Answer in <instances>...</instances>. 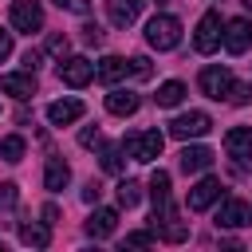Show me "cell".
Wrapping results in <instances>:
<instances>
[{"label": "cell", "instance_id": "obj_8", "mask_svg": "<svg viewBox=\"0 0 252 252\" xmlns=\"http://www.w3.org/2000/svg\"><path fill=\"white\" fill-rule=\"evenodd\" d=\"M252 47V24L248 20H224V51L228 55H244Z\"/></svg>", "mask_w": 252, "mask_h": 252}, {"label": "cell", "instance_id": "obj_11", "mask_svg": "<svg viewBox=\"0 0 252 252\" xmlns=\"http://www.w3.org/2000/svg\"><path fill=\"white\" fill-rule=\"evenodd\" d=\"M87 114V106L79 102V98H55L51 106H47V122L51 126H71V122H79Z\"/></svg>", "mask_w": 252, "mask_h": 252}, {"label": "cell", "instance_id": "obj_38", "mask_svg": "<svg viewBox=\"0 0 252 252\" xmlns=\"http://www.w3.org/2000/svg\"><path fill=\"white\" fill-rule=\"evenodd\" d=\"M244 8H248V12H252V0H244Z\"/></svg>", "mask_w": 252, "mask_h": 252}, {"label": "cell", "instance_id": "obj_6", "mask_svg": "<svg viewBox=\"0 0 252 252\" xmlns=\"http://www.w3.org/2000/svg\"><path fill=\"white\" fill-rule=\"evenodd\" d=\"M12 28L16 32H43V8L39 0H16L12 4Z\"/></svg>", "mask_w": 252, "mask_h": 252}, {"label": "cell", "instance_id": "obj_22", "mask_svg": "<svg viewBox=\"0 0 252 252\" xmlns=\"http://www.w3.org/2000/svg\"><path fill=\"white\" fill-rule=\"evenodd\" d=\"M150 197H154V205H165V201H169V173H165V169H154V177H150Z\"/></svg>", "mask_w": 252, "mask_h": 252}, {"label": "cell", "instance_id": "obj_1", "mask_svg": "<svg viewBox=\"0 0 252 252\" xmlns=\"http://www.w3.org/2000/svg\"><path fill=\"white\" fill-rule=\"evenodd\" d=\"M146 43L158 47V51H173V47L181 43V20L169 16V12L154 16V20L146 24Z\"/></svg>", "mask_w": 252, "mask_h": 252}, {"label": "cell", "instance_id": "obj_20", "mask_svg": "<svg viewBox=\"0 0 252 252\" xmlns=\"http://www.w3.org/2000/svg\"><path fill=\"white\" fill-rule=\"evenodd\" d=\"M20 240L28 244V248H47V240H51V232H47V220L43 224H20Z\"/></svg>", "mask_w": 252, "mask_h": 252}, {"label": "cell", "instance_id": "obj_3", "mask_svg": "<svg viewBox=\"0 0 252 252\" xmlns=\"http://www.w3.org/2000/svg\"><path fill=\"white\" fill-rule=\"evenodd\" d=\"M161 146H165L161 130H138V134H130V138L122 142V150H126L134 161H158V158H161Z\"/></svg>", "mask_w": 252, "mask_h": 252}, {"label": "cell", "instance_id": "obj_26", "mask_svg": "<svg viewBox=\"0 0 252 252\" xmlns=\"http://www.w3.org/2000/svg\"><path fill=\"white\" fill-rule=\"evenodd\" d=\"M47 51H51L55 59H63V55L71 51V39H67V35H51V39H47Z\"/></svg>", "mask_w": 252, "mask_h": 252}, {"label": "cell", "instance_id": "obj_32", "mask_svg": "<svg viewBox=\"0 0 252 252\" xmlns=\"http://www.w3.org/2000/svg\"><path fill=\"white\" fill-rule=\"evenodd\" d=\"M248 94H252V91H248L244 83H232V94H228V102H236V106H240V102H248Z\"/></svg>", "mask_w": 252, "mask_h": 252}, {"label": "cell", "instance_id": "obj_16", "mask_svg": "<svg viewBox=\"0 0 252 252\" xmlns=\"http://www.w3.org/2000/svg\"><path fill=\"white\" fill-rule=\"evenodd\" d=\"M213 165V150L209 146H185L181 150V169L185 173H205Z\"/></svg>", "mask_w": 252, "mask_h": 252}, {"label": "cell", "instance_id": "obj_29", "mask_svg": "<svg viewBox=\"0 0 252 252\" xmlns=\"http://www.w3.org/2000/svg\"><path fill=\"white\" fill-rule=\"evenodd\" d=\"M59 8H67V12H75V16H87L91 12V0H55Z\"/></svg>", "mask_w": 252, "mask_h": 252}, {"label": "cell", "instance_id": "obj_34", "mask_svg": "<svg viewBox=\"0 0 252 252\" xmlns=\"http://www.w3.org/2000/svg\"><path fill=\"white\" fill-rule=\"evenodd\" d=\"M12 55V32H0V63Z\"/></svg>", "mask_w": 252, "mask_h": 252}, {"label": "cell", "instance_id": "obj_13", "mask_svg": "<svg viewBox=\"0 0 252 252\" xmlns=\"http://www.w3.org/2000/svg\"><path fill=\"white\" fill-rule=\"evenodd\" d=\"M114 228H118V213L114 209H94L87 217V236H94V240H106Z\"/></svg>", "mask_w": 252, "mask_h": 252}, {"label": "cell", "instance_id": "obj_19", "mask_svg": "<svg viewBox=\"0 0 252 252\" xmlns=\"http://www.w3.org/2000/svg\"><path fill=\"white\" fill-rule=\"evenodd\" d=\"M106 16H110L114 28H130L134 16H138V4L134 0H106Z\"/></svg>", "mask_w": 252, "mask_h": 252}, {"label": "cell", "instance_id": "obj_37", "mask_svg": "<svg viewBox=\"0 0 252 252\" xmlns=\"http://www.w3.org/2000/svg\"><path fill=\"white\" fill-rule=\"evenodd\" d=\"M35 63H39V55H35V51H28V55H24V67H28V71H35Z\"/></svg>", "mask_w": 252, "mask_h": 252}, {"label": "cell", "instance_id": "obj_5", "mask_svg": "<svg viewBox=\"0 0 252 252\" xmlns=\"http://www.w3.org/2000/svg\"><path fill=\"white\" fill-rule=\"evenodd\" d=\"M209 130H213V118H209L205 110H189V114H177V118L169 122V134L181 138V142H189V138H205Z\"/></svg>", "mask_w": 252, "mask_h": 252}, {"label": "cell", "instance_id": "obj_36", "mask_svg": "<svg viewBox=\"0 0 252 252\" xmlns=\"http://www.w3.org/2000/svg\"><path fill=\"white\" fill-rule=\"evenodd\" d=\"M43 220L55 224V220H59V209H55V205H43Z\"/></svg>", "mask_w": 252, "mask_h": 252}, {"label": "cell", "instance_id": "obj_18", "mask_svg": "<svg viewBox=\"0 0 252 252\" xmlns=\"http://www.w3.org/2000/svg\"><path fill=\"white\" fill-rule=\"evenodd\" d=\"M106 110L118 114V118H130V114L138 110V94H134V91H110V94H106Z\"/></svg>", "mask_w": 252, "mask_h": 252}, {"label": "cell", "instance_id": "obj_31", "mask_svg": "<svg viewBox=\"0 0 252 252\" xmlns=\"http://www.w3.org/2000/svg\"><path fill=\"white\" fill-rule=\"evenodd\" d=\"M83 39L98 47V43H102V28H98V24H87V28H83Z\"/></svg>", "mask_w": 252, "mask_h": 252}, {"label": "cell", "instance_id": "obj_24", "mask_svg": "<svg viewBox=\"0 0 252 252\" xmlns=\"http://www.w3.org/2000/svg\"><path fill=\"white\" fill-rule=\"evenodd\" d=\"M0 158H4V161H20V158H24V138H20V134L0 138Z\"/></svg>", "mask_w": 252, "mask_h": 252}, {"label": "cell", "instance_id": "obj_35", "mask_svg": "<svg viewBox=\"0 0 252 252\" xmlns=\"http://www.w3.org/2000/svg\"><path fill=\"white\" fill-rule=\"evenodd\" d=\"M98 193H102V189H98V181H91V185L83 189V201H87V205H94V201H98Z\"/></svg>", "mask_w": 252, "mask_h": 252}, {"label": "cell", "instance_id": "obj_23", "mask_svg": "<svg viewBox=\"0 0 252 252\" xmlns=\"http://www.w3.org/2000/svg\"><path fill=\"white\" fill-rule=\"evenodd\" d=\"M138 201H142V185H138V181H130V177H126V181H118V205H122V209H134Z\"/></svg>", "mask_w": 252, "mask_h": 252}, {"label": "cell", "instance_id": "obj_30", "mask_svg": "<svg viewBox=\"0 0 252 252\" xmlns=\"http://www.w3.org/2000/svg\"><path fill=\"white\" fill-rule=\"evenodd\" d=\"M130 71H134L138 79H150V59H146V55H134V59H130Z\"/></svg>", "mask_w": 252, "mask_h": 252}, {"label": "cell", "instance_id": "obj_12", "mask_svg": "<svg viewBox=\"0 0 252 252\" xmlns=\"http://www.w3.org/2000/svg\"><path fill=\"white\" fill-rule=\"evenodd\" d=\"M0 91H4V94H12V98H32V94H35V75H32V71L0 75Z\"/></svg>", "mask_w": 252, "mask_h": 252}, {"label": "cell", "instance_id": "obj_33", "mask_svg": "<svg viewBox=\"0 0 252 252\" xmlns=\"http://www.w3.org/2000/svg\"><path fill=\"white\" fill-rule=\"evenodd\" d=\"M79 142H83V146H98V142H102V134H98V126H87V130L79 134Z\"/></svg>", "mask_w": 252, "mask_h": 252}, {"label": "cell", "instance_id": "obj_27", "mask_svg": "<svg viewBox=\"0 0 252 252\" xmlns=\"http://www.w3.org/2000/svg\"><path fill=\"white\" fill-rule=\"evenodd\" d=\"M16 201H20V189H16L12 181H4V185H0V209H12Z\"/></svg>", "mask_w": 252, "mask_h": 252}, {"label": "cell", "instance_id": "obj_39", "mask_svg": "<svg viewBox=\"0 0 252 252\" xmlns=\"http://www.w3.org/2000/svg\"><path fill=\"white\" fill-rule=\"evenodd\" d=\"M134 4H138V8H142V4H146V0H134Z\"/></svg>", "mask_w": 252, "mask_h": 252}, {"label": "cell", "instance_id": "obj_14", "mask_svg": "<svg viewBox=\"0 0 252 252\" xmlns=\"http://www.w3.org/2000/svg\"><path fill=\"white\" fill-rule=\"evenodd\" d=\"M224 150H228L232 158L248 161V158H252V126H232V130L224 134Z\"/></svg>", "mask_w": 252, "mask_h": 252}, {"label": "cell", "instance_id": "obj_21", "mask_svg": "<svg viewBox=\"0 0 252 252\" xmlns=\"http://www.w3.org/2000/svg\"><path fill=\"white\" fill-rule=\"evenodd\" d=\"M158 106H177L181 98H185V83H177V79H169V83H161L158 87Z\"/></svg>", "mask_w": 252, "mask_h": 252}, {"label": "cell", "instance_id": "obj_4", "mask_svg": "<svg viewBox=\"0 0 252 252\" xmlns=\"http://www.w3.org/2000/svg\"><path fill=\"white\" fill-rule=\"evenodd\" d=\"M197 83H201V94H209V98H217V102H220V98H228V94H232V83H236V79H232V71H228V67H217V63H213V67H201Z\"/></svg>", "mask_w": 252, "mask_h": 252}, {"label": "cell", "instance_id": "obj_2", "mask_svg": "<svg viewBox=\"0 0 252 252\" xmlns=\"http://www.w3.org/2000/svg\"><path fill=\"white\" fill-rule=\"evenodd\" d=\"M220 43H224V20H220V12H205L197 32H193V47L201 55H213Z\"/></svg>", "mask_w": 252, "mask_h": 252}, {"label": "cell", "instance_id": "obj_7", "mask_svg": "<svg viewBox=\"0 0 252 252\" xmlns=\"http://www.w3.org/2000/svg\"><path fill=\"white\" fill-rule=\"evenodd\" d=\"M59 79H63L67 87H87V83L94 79V63H91L87 55H67V59L59 63Z\"/></svg>", "mask_w": 252, "mask_h": 252}, {"label": "cell", "instance_id": "obj_9", "mask_svg": "<svg viewBox=\"0 0 252 252\" xmlns=\"http://www.w3.org/2000/svg\"><path fill=\"white\" fill-rule=\"evenodd\" d=\"M248 220H252V213H248V205L240 197H224L217 205V228H240Z\"/></svg>", "mask_w": 252, "mask_h": 252}, {"label": "cell", "instance_id": "obj_15", "mask_svg": "<svg viewBox=\"0 0 252 252\" xmlns=\"http://www.w3.org/2000/svg\"><path fill=\"white\" fill-rule=\"evenodd\" d=\"M126 71H130V63H126L122 55H106V59L94 67V79H98V83H106V87H114V83H122V79H126Z\"/></svg>", "mask_w": 252, "mask_h": 252}, {"label": "cell", "instance_id": "obj_28", "mask_svg": "<svg viewBox=\"0 0 252 252\" xmlns=\"http://www.w3.org/2000/svg\"><path fill=\"white\" fill-rule=\"evenodd\" d=\"M154 236H158L154 228H142V232H130L126 244H130V248H142V244H154Z\"/></svg>", "mask_w": 252, "mask_h": 252}, {"label": "cell", "instance_id": "obj_10", "mask_svg": "<svg viewBox=\"0 0 252 252\" xmlns=\"http://www.w3.org/2000/svg\"><path fill=\"white\" fill-rule=\"evenodd\" d=\"M220 189H224V185H220L217 177H201V181L189 189V213H205L213 201H220Z\"/></svg>", "mask_w": 252, "mask_h": 252}, {"label": "cell", "instance_id": "obj_25", "mask_svg": "<svg viewBox=\"0 0 252 252\" xmlns=\"http://www.w3.org/2000/svg\"><path fill=\"white\" fill-rule=\"evenodd\" d=\"M122 146H102V169L106 173H122Z\"/></svg>", "mask_w": 252, "mask_h": 252}, {"label": "cell", "instance_id": "obj_17", "mask_svg": "<svg viewBox=\"0 0 252 252\" xmlns=\"http://www.w3.org/2000/svg\"><path fill=\"white\" fill-rule=\"evenodd\" d=\"M67 181H71V169H67V161H63V158H47V165H43V189L59 193Z\"/></svg>", "mask_w": 252, "mask_h": 252}]
</instances>
